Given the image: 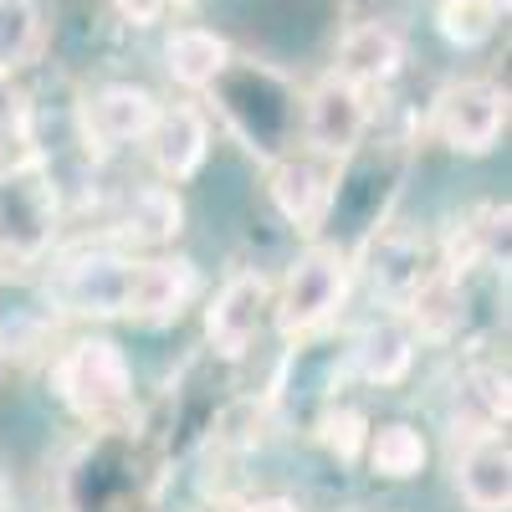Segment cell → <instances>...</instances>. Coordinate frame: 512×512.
<instances>
[{
    "label": "cell",
    "mask_w": 512,
    "mask_h": 512,
    "mask_svg": "<svg viewBox=\"0 0 512 512\" xmlns=\"http://www.w3.org/2000/svg\"><path fill=\"white\" fill-rule=\"evenodd\" d=\"M349 297V251L333 241H313L292 262L277 292V333L282 338H308L318 333Z\"/></svg>",
    "instance_id": "6da1fadb"
},
{
    "label": "cell",
    "mask_w": 512,
    "mask_h": 512,
    "mask_svg": "<svg viewBox=\"0 0 512 512\" xmlns=\"http://www.w3.org/2000/svg\"><path fill=\"white\" fill-rule=\"evenodd\" d=\"M0 369H6V359H0Z\"/></svg>",
    "instance_id": "484cf974"
},
{
    "label": "cell",
    "mask_w": 512,
    "mask_h": 512,
    "mask_svg": "<svg viewBox=\"0 0 512 512\" xmlns=\"http://www.w3.org/2000/svg\"><path fill=\"white\" fill-rule=\"evenodd\" d=\"M57 395L82 420H113L134 395V369L108 338H82L57 359Z\"/></svg>",
    "instance_id": "7a4b0ae2"
},
{
    "label": "cell",
    "mask_w": 512,
    "mask_h": 512,
    "mask_svg": "<svg viewBox=\"0 0 512 512\" xmlns=\"http://www.w3.org/2000/svg\"><path fill=\"white\" fill-rule=\"evenodd\" d=\"M405 67V41L395 26H384V21H359L344 31V41H338V77H349L359 82V88H384L395 72Z\"/></svg>",
    "instance_id": "4fadbf2b"
},
{
    "label": "cell",
    "mask_w": 512,
    "mask_h": 512,
    "mask_svg": "<svg viewBox=\"0 0 512 512\" xmlns=\"http://www.w3.org/2000/svg\"><path fill=\"white\" fill-rule=\"evenodd\" d=\"M52 236H57V190L31 159H21L0 180V251L11 262H36L52 246Z\"/></svg>",
    "instance_id": "5b68a950"
},
{
    "label": "cell",
    "mask_w": 512,
    "mask_h": 512,
    "mask_svg": "<svg viewBox=\"0 0 512 512\" xmlns=\"http://www.w3.org/2000/svg\"><path fill=\"white\" fill-rule=\"evenodd\" d=\"M364 446H369V466L379 477H390V482H410V477H420V466H425V436L415 431V425H405V420L369 431Z\"/></svg>",
    "instance_id": "ac0fdd59"
},
{
    "label": "cell",
    "mask_w": 512,
    "mask_h": 512,
    "mask_svg": "<svg viewBox=\"0 0 512 512\" xmlns=\"http://www.w3.org/2000/svg\"><path fill=\"white\" fill-rule=\"evenodd\" d=\"M134 277L139 262L118 251H77L47 277V292L57 297L62 313L82 318H128L134 308Z\"/></svg>",
    "instance_id": "3957f363"
},
{
    "label": "cell",
    "mask_w": 512,
    "mask_h": 512,
    "mask_svg": "<svg viewBox=\"0 0 512 512\" xmlns=\"http://www.w3.org/2000/svg\"><path fill=\"white\" fill-rule=\"evenodd\" d=\"M0 512H16V497H11V482H6V472H0Z\"/></svg>",
    "instance_id": "d4e9b609"
},
{
    "label": "cell",
    "mask_w": 512,
    "mask_h": 512,
    "mask_svg": "<svg viewBox=\"0 0 512 512\" xmlns=\"http://www.w3.org/2000/svg\"><path fill=\"white\" fill-rule=\"evenodd\" d=\"M415 364V338L405 333V323H374L359 333V349H354V369L369 384H400Z\"/></svg>",
    "instance_id": "2e32d148"
},
{
    "label": "cell",
    "mask_w": 512,
    "mask_h": 512,
    "mask_svg": "<svg viewBox=\"0 0 512 512\" xmlns=\"http://www.w3.org/2000/svg\"><path fill=\"white\" fill-rule=\"evenodd\" d=\"M200 292V277H195V262L185 256H154V262H139V277H134V308L128 318L139 323H169L180 318Z\"/></svg>",
    "instance_id": "7c38bea8"
},
{
    "label": "cell",
    "mask_w": 512,
    "mask_h": 512,
    "mask_svg": "<svg viewBox=\"0 0 512 512\" xmlns=\"http://www.w3.org/2000/svg\"><path fill=\"white\" fill-rule=\"evenodd\" d=\"M57 297L47 292V282H31L6 272L0 277V359H31L47 338L57 333Z\"/></svg>",
    "instance_id": "ba28073f"
},
{
    "label": "cell",
    "mask_w": 512,
    "mask_h": 512,
    "mask_svg": "<svg viewBox=\"0 0 512 512\" xmlns=\"http://www.w3.org/2000/svg\"><path fill=\"white\" fill-rule=\"evenodd\" d=\"M149 149V164L159 175L175 185V180H190L195 169L205 164V149H210V128H205V113L190 108V103H175V108H159L149 134L139 139Z\"/></svg>",
    "instance_id": "8fae6325"
},
{
    "label": "cell",
    "mask_w": 512,
    "mask_h": 512,
    "mask_svg": "<svg viewBox=\"0 0 512 512\" xmlns=\"http://www.w3.org/2000/svg\"><path fill=\"white\" fill-rule=\"evenodd\" d=\"M26 134H31V108H26V98L11 88V72H0V154L21 149Z\"/></svg>",
    "instance_id": "7402d4cb"
},
{
    "label": "cell",
    "mask_w": 512,
    "mask_h": 512,
    "mask_svg": "<svg viewBox=\"0 0 512 512\" xmlns=\"http://www.w3.org/2000/svg\"><path fill=\"white\" fill-rule=\"evenodd\" d=\"M456 487L472 512H507L512 507V456L502 436H477L456 461Z\"/></svg>",
    "instance_id": "5bb4252c"
},
{
    "label": "cell",
    "mask_w": 512,
    "mask_h": 512,
    "mask_svg": "<svg viewBox=\"0 0 512 512\" xmlns=\"http://www.w3.org/2000/svg\"><path fill=\"white\" fill-rule=\"evenodd\" d=\"M364 128H369V98L359 82L349 77H338L328 72L318 88L308 93L303 103V134L313 144V154L323 159H349L364 139Z\"/></svg>",
    "instance_id": "8992f818"
},
{
    "label": "cell",
    "mask_w": 512,
    "mask_h": 512,
    "mask_svg": "<svg viewBox=\"0 0 512 512\" xmlns=\"http://www.w3.org/2000/svg\"><path fill=\"white\" fill-rule=\"evenodd\" d=\"M159 103L149 88H134V82H103L82 98V134L98 149H123V144H139L149 134Z\"/></svg>",
    "instance_id": "9c48e42d"
},
{
    "label": "cell",
    "mask_w": 512,
    "mask_h": 512,
    "mask_svg": "<svg viewBox=\"0 0 512 512\" xmlns=\"http://www.w3.org/2000/svg\"><path fill=\"white\" fill-rule=\"evenodd\" d=\"M267 303H272V287L262 272H236L226 277V287L216 292V303L205 313V338L221 359H241L256 333H262V318H267Z\"/></svg>",
    "instance_id": "52a82bcc"
},
{
    "label": "cell",
    "mask_w": 512,
    "mask_h": 512,
    "mask_svg": "<svg viewBox=\"0 0 512 512\" xmlns=\"http://www.w3.org/2000/svg\"><path fill=\"white\" fill-rule=\"evenodd\" d=\"M164 62H169V77L180 88H216L231 72V41L205 31V26H180L164 47Z\"/></svg>",
    "instance_id": "9a60e30c"
},
{
    "label": "cell",
    "mask_w": 512,
    "mask_h": 512,
    "mask_svg": "<svg viewBox=\"0 0 512 512\" xmlns=\"http://www.w3.org/2000/svg\"><path fill=\"white\" fill-rule=\"evenodd\" d=\"M431 128L451 154H487L507 128V93L487 77L446 82L431 108Z\"/></svg>",
    "instance_id": "277c9868"
},
{
    "label": "cell",
    "mask_w": 512,
    "mask_h": 512,
    "mask_svg": "<svg viewBox=\"0 0 512 512\" xmlns=\"http://www.w3.org/2000/svg\"><path fill=\"white\" fill-rule=\"evenodd\" d=\"M241 512H303L292 497H256V502H246Z\"/></svg>",
    "instance_id": "cb8c5ba5"
},
{
    "label": "cell",
    "mask_w": 512,
    "mask_h": 512,
    "mask_svg": "<svg viewBox=\"0 0 512 512\" xmlns=\"http://www.w3.org/2000/svg\"><path fill=\"white\" fill-rule=\"evenodd\" d=\"M507 0H441L436 6V31L451 41V47H482V41L497 31Z\"/></svg>",
    "instance_id": "ffe728a7"
},
{
    "label": "cell",
    "mask_w": 512,
    "mask_h": 512,
    "mask_svg": "<svg viewBox=\"0 0 512 512\" xmlns=\"http://www.w3.org/2000/svg\"><path fill=\"white\" fill-rule=\"evenodd\" d=\"M333 175H338V159H313V154H292V159H277L272 175H267V190H272V205L297 226V231H313L328 205H333Z\"/></svg>",
    "instance_id": "30bf717a"
},
{
    "label": "cell",
    "mask_w": 512,
    "mask_h": 512,
    "mask_svg": "<svg viewBox=\"0 0 512 512\" xmlns=\"http://www.w3.org/2000/svg\"><path fill=\"white\" fill-rule=\"evenodd\" d=\"M185 221V205L169 185H139L134 195L123 200V236L139 241V246H159L180 231Z\"/></svg>",
    "instance_id": "e0dca14e"
},
{
    "label": "cell",
    "mask_w": 512,
    "mask_h": 512,
    "mask_svg": "<svg viewBox=\"0 0 512 512\" xmlns=\"http://www.w3.org/2000/svg\"><path fill=\"white\" fill-rule=\"evenodd\" d=\"M108 6H113L128 26H154V21L169 11V0H108Z\"/></svg>",
    "instance_id": "603a6c76"
},
{
    "label": "cell",
    "mask_w": 512,
    "mask_h": 512,
    "mask_svg": "<svg viewBox=\"0 0 512 512\" xmlns=\"http://www.w3.org/2000/svg\"><path fill=\"white\" fill-rule=\"evenodd\" d=\"M318 436H323V446H328L338 461H359V451H364V441H369V420H364L359 410H328Z\"/></svg>",
    "instance_id": "44dd1931"
},
{
    "label": "cell",
    "mask_w": 512,
    "mask_h": 512,
    "mask_svg": "<svg viewBox=\"0 0 512 512\" xmlns=\"http://www.w3.org/2000/svg\"><path fill=\"white\" fill-rule=\"evenodd\" d=\"M41 6L36 0H0V72H16L41 52Z\"/></svg>",
    "instance_id": "d6986e66"
}]
</instances>
